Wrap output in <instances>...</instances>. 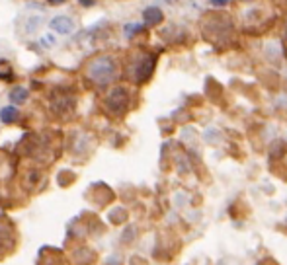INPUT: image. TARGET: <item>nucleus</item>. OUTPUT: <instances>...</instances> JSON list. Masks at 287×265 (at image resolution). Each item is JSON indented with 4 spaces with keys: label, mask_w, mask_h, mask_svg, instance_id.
Masks as SVG:
<instances>
[{
    "label": "nucleus",
    "mask_w": 287,
    "mask_h": 265,
    "mask_svg": "<svg viewBox=\"0 0 287 265\" xmlns=\"http://www.w3.org/2000/svg\"><path fill=\"white\" fill-rule=\"evenodd\" d=\"M116 60L111 57H100V59H94L88 64V78L96 84H109L113 78H116Z\"/></svg>",
    "instance_id": "nucleus-1"
},
{
    "label": "nucleus",
    "mask_w": 287,
    "mask_h": 265,
    "mask_svg": "<svg viewBox=\"0 0 287 265\" xmlns=\"http://www.w3.org/2000/svg\"><path fill=\"white\" fill-rule=\"evenodd\" d=\"M49 26L57 31V33H61V35H71L75 31V22L69 16H55Z\"/></svg>",
    "instance_id": "nucleus-2"
},
{
    "label": "nucleus",
    "mask_w": 287,
    "mask_h": 265,
    "mask_svg": "<svg viewBox=\"0 0 287 265\" xmlns=\"http://www.w3.org/2000/svg\"><path fill=\"white\" fill-rule=\"evenodd\" d=\"M125 103H127V96L123 90H113L107 98V107L113 111V113H121L125 109Z\"/></svg>",
    "instance_id": "nucleus-3"
},
{
    "label": "nucleus",
    "mask_w": 287,
    "mask_h": 265,
    "mask_svg": "<svg viewBox=\"0 0 287 265\" xmlns=\"http://www.w3.org/2000/svg\"><path fill=\"white\" fill-rule=\"evenodd\" d=\"M143 20H145V24H149V26H156V24L162 22V12H160L158 8H147L145 14H143Z\"/></svg>",
    "instance_id": "nucleus-4"
},
{
    "label": "nucleus",
    "mask_w": 287,
    "mask_h": 265,
    "mask_svg": "<svg viewBox=\"0 0 287 265\" xmlns=\"http://www.w3.org/2000/svg\"><path fill=\"white\" fill-rule=\"evenodd\" d=\"M0 119L4 123H14L16 119H18V109H16L14 105H4L0 109Z\"/></svg>",
    "instance_id": "nucleus-5"
},
{
    "label": "nucleus",
    "mask_w": 287,
    "mask_h": 265,
    "mask_svg": "<svg viewBox=\"0 0 287 265\" xmlns=\"http://www.w3.org/2000/svg\"><path fill=\"white\" fill-rule=\"evenodd\" d=\"M28 90L26 88H16L10 92V102L12 103H24L26 100H28Z\"/></svg>",
    "instance_id": "nucleus-6"
},
{
    "label": "nucleus",
    "mask_w": 287,
    "mask_h": 265,
    "mask_svg": "<svg viewBox=\"0 0 287 265\" xmlns=\"http://www.w3.org/2000/svg\"><path fill=\"white\" fill-rule=\"evenodd\" d=\"M55 43H57V39H55V35H51V33H47V35L41 37V45H43V47H49V49H51V47H55Z\"/></svg>",
    "instance_id": "nucleus-7"
},
{
    "label": "nucleus",
    "mask_w": 287,
    "mask_h": 265,
    "mask_svg": "<svg viewBox=\"0 0 287 265\" xmlns=\"http://www.w3.org/2000/svg\"><path fill=\"white\" fill-rule=\"evenodd\" d=\"M39 24H41V18L37 16V18H31L30 24H28V33H33V31H37V28H39Z\"/></svg>",
    "instance_id": "nucleus-8"
},
{
    "label": "nucleus",
    "mask_w": 287,
    "mask_h": 265,
    "mask_svg": "<svg viewBox=\"0 0 287 265\" xmlns=\"http://www.w3.org/2000/svg\"><path fill=\"white\" fill-rule=\"evenodd\" d=\"M78 2H80L82 6H86V8H88V6H92V4H96V0H78Z\"/></svg>",
    "instance_id": "nucleus-9"
},
{
    "label": "nucleus",
    "mask_w": 287,
    "mask_h": 265,
    "mask_svg": "<svg viewBox=\"0 0 287 265\" xmlns=\"http://www.w3.org/2000/svg\"><path fill=\"white\" fill-rule=\"evenodd\" d=\"M228 0H211V4H215V6H225Z\"/></svg>",
    "instance_id": "nucleus-10"
},
{
    "label": "nucleus",
    "mask_w": 287,
    "mask_h": 265,
    "mask_svg": "<svg viewBox=\"0 0 287 265\" xmlns=\"http://www.w3.org/2000/svg\"><path fill=\"white\" fill-rule=\"evenodd\" d=\"M47 2H49V4H55V6H59V4H63L65 0H47Z\"/></svg>",
    "instance_id": "nucleus-11"
}]
</instances>
